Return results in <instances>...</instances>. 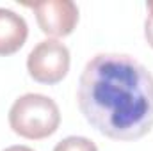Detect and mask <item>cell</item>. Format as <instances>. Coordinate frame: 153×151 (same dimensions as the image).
Segmentation results:
<instances>
[{"mask_svg":"<svg viewBox=\"0 0 153 151\" xmlns=\"http://www.w3.org/2000/svg\"><path fill=\"white\" fill-rule=\"evenodd\" d=\"M78 109L112 141H139L153 128V75L126 53H98L80 75Z\"/></svg>","mask_w":153,"mask_h":151,"instance_id":"6da1fadb","label":"cell"},{"mask_svg":"<svg viewBox=\"0 0 153 151\" xmlns=\"http://www.w3.org/2000/svg\"><path fill=\"white\" fill-rule=\"evenodd\" d=\"M61 110L57 103L38 93H27L14 100L9 109L11 130L29 141H43L57 132Z\"/></svg>","mask_w":153,"mask_h":151,"instance_id":"7a4b0ae2","label":"cell"},{"mask_svg":"<svg viewBox=\"0 0 153 151\" xmlns=\"http://www.w3.org/2000/svg\"><path fill=\"white\" fill-rule=\"evenodd\" d=\"M70 50L57 39H45L38 43L27 57V71L30 78L45 85L62 82L70 71Z\"/></svg>","mask_w":153,"mask_h":151,"instance_id":"3957f363","label":"cell"},{"mask_svg":"<svg viewBox=\"0 0 153 151\" xmlns=\"http://www.w3.org/2000/svg\"><path fill=\"white\" fill-rule=\"evenodd\" d=\"M23 5L34 11L41 32L50 38H66L76 29L78 7L71 0L27 2Z\"/></svg>","mask_w":153,"mask_h":151,"instance_id":"277c9868","label":"cell"},{"mask_svg":"<svg viewBox=\"0 0 153 151\" xmlns=\"http://www.w3.org/2000/svg\"><path fill=\"white\" fill-rule=\"evenodd\" d=\"M29 38V25L23 16L0 7V57L16 53Z\"/></svg>","mask_w":153,"mask_h":151,"instance_id":"5b68a950","label":"cell"},{"mask_svg":"<svg viewBox=\"0 0 153 151\" xmlns=\"http://www.w3.org/2000/svg\"><path fill=\"white\" fill-rule=\"evenodd\" d=\"M53 151H98V148L87 137L71 135V137H66L61 142H57Z\"/></svg>","mask_w":153,"mask_h":151,"instance_id":"8992f818","label":"cell"},{"mask_svg":"<svg viewBox=\"0 0 153 151\" xmlns=\"http://www.w3.org/2000/svg\"><path fill=\"white\" fill-rule=\"evenodd\" d=\"M146 9H148V16L144 21V38L146 43L153 48V0L146 2Z\"/></svg>","mask_w":153,"mask_h":151,"instance_id":"52a82bcc","label":"cell"},{"mask_svg":"<svg viewBox=\"0 0 153 151\" xmlns=\"http://www.w3.org/2000/svg\"><path fill=\"white\" fill-rule=\"evenodd\" d=\"M4 151H34V150H32V148H29V146L16 144V146H9V148H5Z\"/></svg>","mask_w":153,"mask_h":151,"instance_id":"ba28073f","label":"cell"}]
</instances>
